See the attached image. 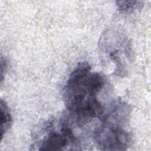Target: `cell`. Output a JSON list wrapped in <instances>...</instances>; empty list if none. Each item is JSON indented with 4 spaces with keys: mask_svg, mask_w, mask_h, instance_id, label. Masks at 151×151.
I'll use <instances>...</instances> for the list:
<instances>
[{
    "mask_svg": "<svg viewBox=\"0 0 151 151\" xmlns=\"http://www.w3.org/2000/svg\"><path fill=\"white\" fill-rule=\"evenodd\" d=\"M104 84L103 75L91 71L87 63H80L70 73L64 89V98L68 112L78 124L103 116L106 109L99 95Z\"/></svg>",
    "mask_w": 151,
    "mask_h": 151,
    "instance_id": "6da1fadb",
    "label": "cell"
},
{
    "mask_svg": "<svg viewBox=\"0 0 151 151\" xmlns=\"http://www.w3.org/2000/svg\"><path fill=\"white\" fill-rule=\"evenodd\" d=\"M130 108L127 103L115 100L100 119L101 123L93 132L97 147L101 150H126L132 141L127 126Z\"/></svg>",
    "mask_w": 151,
    "mask_h": 151,
    "instance_id": "7a4b0ae2",
    "label": "cell"
},
{
    "mask_svg": "<svg viewBox=\"0 0 151 151\" xmlns=\"http://www.w3.org/2000/svg\"><path fill=\"white\" fill-rule=\"evenodd\" d=\"M99 50L103 61L110 67L113 74L121 77L127 74L133 55L131 42L124 33L107 29L100 38Z\"/></svg>",
    "mask_w": 151,
    "mask_h": 151,
    "instance_id": "3957f363",
    "label": "cell"
},
{
    "mask_svg": "<svg viewBox=\"0 0 151 151\" xmlns=\"http://www.w3.org/2000/svg\"><path fill=\"white\" fill-rule=\"evenodd\" d=\"M54 125L53 122L44 123L42 129L43 136L33 144L37 147L35 149L45 151L77 149V139L67 120H61L57 128Z\"/></svg>",
    "mask_w": 151,
    "mask_h": 151,
    "instance_id": "277c9868",
    "label": "cell"
},
{
    "mask_svg": "<svg viewBox=\"0 0 151 151\" xmlns=\"http://www.w3.org/2000/svg\"><path fill=\"white\" fill-rule=\"evenodd\" d=\"M0 109H1V140L3 139L5 134L10 129L12 123V119L11 113L9 110V107L6 103L2 99L1 100L0 102Z\"/></svg>",
    "mask_w": 151,
    "mask_h": 151,
    "instance_id": "5b68a950",
    "label": "cell"
},
{
    "mask_svg": "<svg viewBox=\"0 0 151 151\" xmlns=\"http://www.w3.org/2000/svg\"><path fill=\"white\" fill-rule=\"evenodd\" d=\"M118 9L123 13H130L140 9L143 5V2L138 1H116Z\"/></svg>",
    "mask_w": 151,
    "mask_h": 151,
    "instance_id": "8992f818",
    "label": "cell"
},
{
    "mask_svg": "<svg viewBox=\"0 0 151 151\" xmlns=\"http://www.w3.org/2000/svg\"><path fill=\"white\" fill-rule=\"evenodd\" d=\"M8 67V62L5 58L3 57H1V82L2 83L4 80V76Z\"/></svg>",
    "mask_w": 151,
    "mask_h": 151,
    "instance_id": "52a82bcc",
    "label": "cell"
}]
</instances>
